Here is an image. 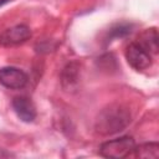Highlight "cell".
Here are the masks:
<instances>
[{
    "instance_id": "obj_1",
    "label": "cell",
    "mask_w": 159,
    "mask_h": 159,
    "mask_svg": "<svg viewBox=\"0 0 159 159\" xmlns=\"http://www.w3.org/2000/svg\"><path fill=\"white\" fill-rule=\"evenodd\" d=\"M129 123V111L122 104H111L99 112L94 128L99 134L109 135L123 130Z\"/></svg>"
},
{
    "instance_id": "obj_2",
    "label": "cell",
    "mask_w": 159,
    "mask_h": 159,
    "mask_svg": "<svg viewBox=\"0 0 159 159\" xmlns=\"http://www.w3.org/2000/svg\"><path fill=\"white\" fill-rule=\"evenodd\" d=\"M134 147H135V142L133 137L123 135L102 143L99 147V154L104 158L123 159L133 153Z\"/></svg>"
},
{
    "instance_id": "obj_3",
    "label": "cell",
    "mask_w": 159,
    "mask_h": 159,
    "mask_svg": "<svg viewBox=\"0 0 159 159\" xmlns=\"http://www.w3.org/2000/svg\"><path fill=\"white\" fill-rule=\"evenodd\" d=\"M125 60L135 71H143L152 66V55L142 48L137 42H132L125 48Z\"/></svg>"
},
{
    "instance_id": "obj_4",
    "label": "cell",
    "mask_w": 159,
    "mask_h": 159,
    "mask_svg": "<svg viewBox=\"0 0 159 159\" xmlns=\"http://www.w3.org/2000/svg\"><path fill=\"white\" fill-rule=\"evenodd\" d=\"M29 81L27 75L16 67H2L0 68V84L10 89H20L26 86Z\"/></svg>"
},
{
    "instance_id": "obj_5",
    "label": "cell",
    "mask_w": 159,
    "mask_h": 159,
    "mask_svg": "<svg viewBox=\"0 0 159 159\" xmlns=\"http://www.w3.org/2000/svg\"><path fill=\"white\" fill-rule=\"evenodd\" d=\"M31 37V30L26 25H15L6 29L0 35V45L2 46H15L26 42Z\"/></svg>"
},
{
    "instance_id": "obj_6",
    "label": "cell",
    "mask_w": 159,
    "mask_h": 159,
    "mask_svg": "<svg viewBox=\"0 0 159 159\" xmlns=\"http://www.w3.org/2000/svg\"><path fill=\"white\" fill-rule=\"evenodd\" d=\"M11 106H12V109L14 112L16 113V116L22 120V122H26V123H30L32 122L37 113H36V108L32 103V101L25 96H19V97H15L11 102Z\"/></svg>"
},
{
    "instance_id": "obj_7",
    "label": "cell",
    "mask_w": 159,
    "mask_h": 159,
    "mask_svg": "<svg viewBox=\"0 0 159 159\" xmlns=\"http://www.w3.org/2000/svg\"><path fill=\"white\" fill-rule=\"evenodd\" d=\"M80 81V65L77 62H70L63 68L61 75V83L66 91H72L77 88Z\"/></svg>"
},
{
    "instance_id": "obj_8",
    "label": "cell",
    "mask_w": 159,
    "mask_h": 159,
    "mask_svg": "<svg viewBox=\"0 0 159 159\" xmlns=\"http://www.w3.org/2000/svg\"><path fill=\"white\" fill-rule=\"evenodd\" d=\"M137 43L150 55L158 53L159 46H158V31H157V29L155 27H150V29L144 30L138 36Z\"/></svg>"
},
{
    "instance_id": "obj_9",
    "label": "cell",
    "mask_w": 159,
    "mask_h": 159,
    "mask_svg": "<svg viewBox=\"0 0 159 159\" xmlns=\"http://www.w3.org/2000/svg\"><path fill=\"white\" fill-rule=\"evenodd\" d=\"M133 154L135 158L142 159H158L159 158V144L155 142L143 143L134 147Z\"/></svg>"
},
{
    "instance_id": "obj_10",
    "label": "cell",
    "mask_w": 159,
    "mask_h": 159,
    "mask_svg": "<svg viewBox=\"0 0 159 159\" xmlns=\"http://www.w3.org/2000/svg\"><path fill=\"white\" fill-rule=\"evenodd\" d=\"M130 32V26L129 25H117L111 30V37H122L125 36L127 34Z\"/></svg>"
},
{
    "instance_id": "obj_11",
    "label": "cell",
    "mask_w": 159,
    "mask_h": 159,
    "mask_svg": "<svg viewBox=\"0 0 159 159\" xmlns=\"http://www.w3.org/2000/svg\"><path fill=\"white\" fill-rule=\"evenodd\" d=\"M7 1H9V0H0V6H1V5H4V4H5V2H7Z\"/></svg>"
}]
</instances>
